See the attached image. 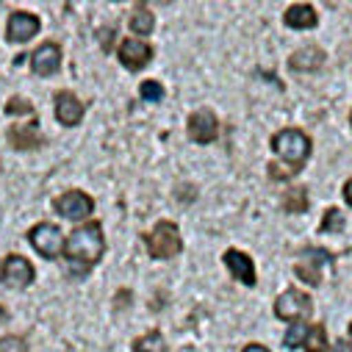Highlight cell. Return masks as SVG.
Listing matches in <instances>:
<instances>
[{"label":"cell","instance_id":"obj_4","mask_svg":"<svg viewBox=\"0 0 352 352\" xmlns=\"http://www.w3.org/2000/svg\"><path fill=\"white\" fill-rule=\"evenodd\" d=\"M333 263V255L322 247H302L297 261H294V275L308 283V286H319L322 283V270Z\"/></svg>","mask_w":352,"mask_h":352},{"label":"cell","instance_id":"obj_22","mask_svg":"<svg viewBox=\"0 0 352 352\" xmlns=\"http://www.w3.org/2000/svg\"><path fill=\"white\" fill-rule=\"evenodd\" d=\"M324 324H311V330H308V336H305V341H302V349L305 352H322L327 344H324Z\"/></svg>","mask_w":352,"mask_h":352},{"label":"cell","instance_id":"obj_25","mask_svg":"<svg viewBox=\"0 0 352 352\" xmlns=\"http://www.w3.org/2000/svg\"><path fill=\"white\" fill-rule=\"evenodd\" d=\"M6 114H9V117H14V114H28V117H34V103L25 100V98H12V100L6 103Z\"/></svg>","mask_w":352,"mask_h":352},{"label":"cell","instance_id":"obj_10","mask_svg":"<svg viewBox=\"0 0 352 352\" xmlns=\"http://www.w3.org/2000/svg\"><path fill=\"white\" fill-rule=\"evenodd\" d=\"M186 133L192 142L197 144H211L219 139V120L211 109H197L192 117H189V125H186Z\"/></svg>","mask_w":352,"mask_h":352},{"label":"cell","instance_id":"obj_30","mask_svg":"<svg viewBox=\"0 0 352 352\" xmlns=\"http://www.w3.org/2000/svg\"><path fill=\"white\" fill-rule=\"evenodd\" d=\"M349 341H352V322H349Z\"/></svg>","mask_w":352,"mask_h":352},{"label":"cell","instance_id":"obj_23","mask_svg":"<svg viewBox=\"0 0 352 352\" xmlns=\"http://www.w3.org/2000/svg\"><path fill=\"white\" fill-rule=\"evenodd\" d=\"M344 228V214L338 208H327L324 211V219L319 225V233H338Z\"/></svg>","mask_w":352,"mask_h":352},{"label":"cell","instance_id":"obj_15","mask_svg":"<svg viewBox=\"0 0 352 352\" xmlns=\"http://www.w3.org/2000/svg\"><path fill=\"white\" fill-rule=\"evenodd\" d=\"M58 67H61V47H58L56 42H42V45L31 53V69H34L36 75L47 78V75L58 72Z\"/></svg>","mask_w":352,"mask_h":352},{"label":"cell","instance_id":"obj_18","mask_svg":"<svg viewBox=\"0 0 352 352\" xmlns=\"http://www.w3.org/2000/svg\"><path fill=\"white\" fill-rule=\"evenodd\" d=\"M153 28H155V17H153V12H150L144 3H139V6L133 9V14H131V31L142 39V36L153 34Z\"/></svg>","mask_w":352,"mask_h":352},{"label":"cell","instance_id":"obj_26","mask_svg":"<svg viewBox=\"0 0 352 352\" xmlns=\"http://www.w3.org/2000/svg\"><path fill=\"white\" fill-rule=\"evenodd\" d=\"M0 352H28V344L23 336H3L0 338Z\"/></svg>","mask_w":352,"mask_h":352},{"label":"cell","instance_id":"obj_7","mask_svg":"<svg viewBox=\"0 0 352 352\" xmlns=\"http://www.w3.org/2000/svg\"><path fill=\"white\" fill-rule=\"evenodd\" d=\"M28 241H31V247L42 255V258H58L61 255V250H64V233L56 228V225H50V222H39V225H34L31 230H28Z\"/></svg>","mask_w":352,"mask_h":352},{"label":"cell","instance_id":"obj_3","mask_svg":"<svg viewBox=\"0 0 352 352\" xmlns=\"http://www.w3.org/2000/svg\"><path fill=\"white\" fill-rule=\"evenodd\" d=\"M144 241H147L150 258H155V261H169V258L184 252V236H181V230L175 222H158L144 236Z\"/></svg>","mask_w":352,"mask_h":352},{"label":"cell","instance_id":"obj_14","mask_svg":"<svg viewBox=\"0 0 352 352\" xmlns=\"http://www.w3.org/2000/svg\"><path fill=\"white\" fill-rule=\"evenodd\" d=\"M222 261H225L228 272L233 275V280H239V283H244V286H255V267H252V258H250L247 252L230 247V250H225Z\"/></svg>","mask_w":352,"mask_h":352},{"label":"cell","instance_id":"obj_9","mask_svg":"<svg viewBox=\"0 0 352 352\" xmlns=\"http://www.w3.org/2000/svg\"><path fill=\"white\" fill-rule=\"evenodd\" d=\"M117 58L122 61L125 69L139 72V69H144V67L150 64V58H153V47H150V42H144V39H139V36H125V39L120 42Z\"/></svg>","mask_w":352,"mask_h":352},{"label":"cell","instance_id":"obj_19","mask_svg":"<svg viewBox=\"0 0 352 352\" xmlns=\"http://www.w3.org/2000/svg\"><path fill=\"white\" fill-rule=\"evenodd\" d=\"M283 211L286 214H305L308 211V189L305 186H294L283 195Z\"/></svg>","mask_w":352,"mask_h":352},{"label":"cell","instance_id":"obj_1","mask_svg":"<svg viewBox=\"0 0 352 352\" xmlns=\"http://www.w3.org/2000/svg\"><path fill=\"white\" fill-rule=\"evenodd\" d=\"M272 150L280 155L278 164H270L272 181H289L302 172L305 161L311 158V136L300 128H283L272 136Z\"/></svg>","mask_w":352,"mask_h":352},{"label":"cell","instance_id":"obj_21","mask_svg":"<svg viewBox=\"0 0 352 352\" xmlns=\"http://www.w3.org/2000/svg\"><path fill=\"white\" fill-rule=\"evenodd\" d=\"M308 330H311V324H308V322H294V324H289V330H286V336H283V344H286L289 349L302 346V341H305Z\"/></svg>","mask_w":352,"mask_h":352},{"label":"cell","instance_id":"obj_11","mask_svg":"<svg viewBox=\"0 0 352 352\" xmlns=\"http://www.w3.org/2000/svg\"><path fill=\"white\" fill-rule=\"evenodd\" d=\"M53 109H56V120H58L64 128H75V125H80V120H83V114H86V106H83V103L78 100V95L69 92V89L56 92Z\"/></svg>","mask_w":352,"mask_h":352},{"label":"cell","instance_id":"obj_28","mask_svg":"<svg viewBox=\"0 0 352 352\" xmlns=\"http://www.w3.org/2000/svg\"><path fill=\"white\" fill-rule=\"evenodd\" d=\"M344 200H346V206L352 208V178L344 184Z\"/></svg>","mask_w":352,"mask_h":352},{"label":"cell","instance_id":"obj_2","mask_svg":"<svg viewBox=\"0 0 352 352\" xmlns=\"http://www.w3.org/2000/svg\"><path fill=\"white\" fill-rule=\"evenodd\" d=\"M64 252L72 263H78L80 272H86L89 267L103 258L106 252V239H103V225L100 222H86L80 228H75L64 244Z\"/></svg>","mask_w":352,"mask_h":352},{"label":"cell","instance_id":"obj_5","mask_svg":"<svg viewBox=\"0 0 352 352\" xmlns=\"http://www.w3.org/2000/svg\"><path fill=\"white\" fill-rule=\"evenodd\" d=\"M311 311H314V302H311V297H308L305 292H300V289H286V292L278 294V300H275V316L283 319V322H292V324L308 319Z\"/></svg>","mask_w":352,"mask_h":352},{"label":"cell","instance_id":"obj_12","mask_svg":"<svg viewBox=\"0 0 352 352\" xmlns=\"http://www.w3.org/2000/svg\"><path fill=\"white\" fill-rule=\"evenodd\" d=\"M39 28H42V23H39L36 14H31V12H12V17L6 23V39L9 42H28V39H34L39 34Z\"/></svg>","mask_w":352,"mask_h":352},{"label":"cell","instance_id":"obj_17","mask_svg":"<svg viewBox=\"0 0 352 352\" xmlns=\"http://www.w3.org/2000/svg\"><path fill=\"white\" fill-rule=\"evenodd\" d=\"M283 23H286L289 28H294V31H305V28H314V25L319 23V17H316V9H314V6H308V3H294V6L286 9Z\"/></svg>","mask_w":352,"mask_h":352},{"label":"cell","instance_id":"obj_13","mask_svg":"<svg viewBox=\"0 0 352 352\" xmlns=\"http://www.w3.org/2000/svg\"><path fill=\"white\" fill-rule=\"evenodd\" d=\"M9 144L14 150H36V147H45V133L39 131V122L31 120V122H23V125H12L9 133H6Z\"/></svg>","mask_w":352,"mask_h":352},{"label":"cell","instance_id":"obj_6","mask_svg":"<svg viewBox=\"0 0 352 352\" xmlns=\"http://www.w3.org/2000/svg\"><path fill=\"white\" fill-rule=\"evenodd\" d=\"M34 278H36V272H34L28 258L12 252V255H6L3 261H0V283H3V286H9V289H28L34 283Z\"/></svg>","mask_w":352,"mask_h":352},{"label":"cell","instance_id":"obj_24","mask_svg":"<svg viewBox=\"0 0 352 352\" xmlns=\"http://www.w3.org/2000/svg\"><path fill=\"white\" fill-rule=\"evenodd\" d=\"M139 95L144 103H161L164 100V89H161V83L158 80H144L139 86Z\"/></svg>","mask_w":352,"mask_h":352},{"label":"cell","instance_id":"obj_27","mask_svg":"<svg viewBox=\"0 0 352 352\" xmlns=\"http://www.w3.org/2000/svg\"><path fill=\"white\" fill-rule=\"evenodd\" d=\"M322 352H352V344H346V341H336V344H327Z\"/></svg>","mask_w":352,"mask_h":352},{"label":"cell","instance_id":"obj_29","mask_svg":"<svg viewBox=\"0 0 352 352\" xmlns=\"http://www.w3.org/2000/svg\"><path fill=\"white\" fill-rule=\"evenodd\" d=\"M241 352H270L267 346H263V344H247Z\"/></svg>","mask_w":352,"mask_h":352},{"label":"cell","instance_id":"obj_31","mask_svg":"<svg viewBox=\"0 0 352 352\" xmlns=\"http://www.w3.org/2000/svg\"><path fill=\"white\" fill-rule=\"evenodd\" d=\"M349 122H352V111H349Z\"/></svg>","mask_w":352,"mask_h":352},{"label":"cell","instance_id":"obj_20","mask_svg":"<svg viewBox=\"0 0 352 352\" xmlns=\"http://www.w3.org/2000/svg\"><path fill=\"white\" fill-rule=\"evenodd\" d=\"M133 352H166V341L161 330H150L133 341Z\"/></svg>","mask_w":352,"mask_h":352},{"label":"cell","instance_id":"obj_16","mask_svg":"<svg viewBox=\"0 0 352 352\" xmlns=\"http://www.w3.org/2000/svg\"><path fill=\"white\" fill-rule=\"evenodd\" d=\"M324 50L322 47H316V45H308V47H300L297 53H292V58H289V67L294 69V72H316L322 64H324Z\"/></svg>","mask_w":352,"mask_h":352},{"label":"cell","instance_id":"obj_8","mask_svg":"<svg viewBox=\"0 0 352 352\" xmlns=\"http://www.w3.org/2000/svg\"><path fill=\"white\" fill-rule=\"evenodd\" d=\"M53 208H56L58 217L72 219V222H80V219H89V217H92V211H95V200L86 195V192L72 189V192L58 195V197L53 200Z\"/></svg>","mask_w":352,"mask_h":352}]
</instances>
